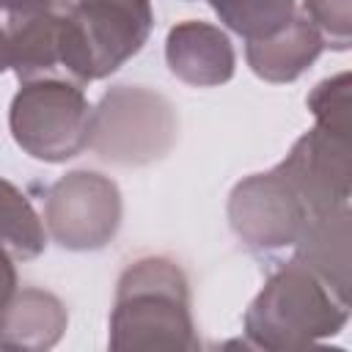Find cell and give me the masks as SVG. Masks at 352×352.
I'll return each mask as SVG.
<instances>
[{
    "mask_svg": "<svg viewBox=\"0 0 352 352\" xmlns=\"http://www.w3.org/2000/svg\"><path fill=\"white\" fill-rule=\"evenodd\" d=\"M192 300L184 270L168 256H143L132 261L118 283L110 314V349H198Z\"/></svg>",
    "mask_w": 352,
    "mask_h": 352,
    "instance_id": "obj_1",
    "label": "cell"
},
{
    "mask_svg": "<svg viewBox=\"0 0 352 352\" xmlns=\"http://www.w3.org/2000/svg\"><path fill=\"white\" fill-rule=\"evenodd\" d=\"M349 322V300L300 261L278 267L245 311V336L270 352L305 349L338 336Z\"/></svg>",
    "mask_w": 352,
    "mask_h": 352,
    "instance_id": "obj_2",
    "label": "cell"
},
{
    "mask_svg": "<svg viewBox=\"0 0 352 352\" xmlns=\"http://www.w3.org/2000/svg\"><path fill=\"white\" fill-rule=\"evenodd\" d=\"M0 25L19 82L69 80L88 85L96 80L74 0H0Z\"/></svg>",
    "mask_w": 352,
    "mask_h": 352,
    "instance_id": "obj_3",
    "label": "cell"
},
{
    "mask_svg": "<svg viewBox=\"0 0 352 352\" xmlns=\"http://www.w3.org/2000/svg\"><path fill=\"white\" fill-rule=\"evenodd\" d=\"M179 138L173 104L146 85L110 88L91 116L88 148L113 165H151L162 160Z\"/></svg>",
    "mask_w": 352,
    "mask_h": 352,
    "instance_id": "obj_4",
    "label": "cell"
},
{
    "mask_svg": "<svg viewBox=\"0 0 352 352\" xmlns=\"http://www.w3.org/2000/svg\"><path fill=\"white\" fill-rule=\"evenodd\" d=\"M91 116L82 85L69 80H30L11 99L8 126L16 146L41 162H66L88 148Z\"/></svg>",
    "mask_w": 352,
    "mask_h": 352,
    "instance_id": "obj_5",
    "label": "cell"
},
{
    "mask_svg": "<svg viewBox=\"0 0 352 352\" xmlns=\"http://www.w3.org/2000/svg\"><path fill=\"white\" fill-rule=\"evenodd\" d=\"M121 190L96 170H69L44 198V226L66 250H99L121 228Z\"/></svg>",
    "mask_w": 352,
    "mask_h": 352,
    "instance_id": "obj_6",
    "label": "cell"
},
{
    "mask_svg": "<svg viewBox=\"0 0 352 352\" xmlns=\"http://www.w3.org/2000/svg\"><path fill=\"white\" fill-rule=\"evenodd\" d=\"M311 212L289 179L275 168L250 173L234 184L228 195V223L250 250L294 248Z\"/></svg>",
    "mask_w": 352,
    "mask_h": 352,
    "instance_id": "obj_7",
    "label": "cell"
},
{
    "mask_svg": "<svg viewBox=\"0 0 352 352\" xmlns=\"http://www.w3.org/2000/svg\"><path fill=\"white\" fill-rule=\"evenodd\" d=\"M278 170L305 201L311 217L346 206L352 192V138L314 126L294 140Z\"/></svg>",
    "mask_w": 352,
    "mask_h": 352,
    "instance_id": "obj_8",
    "label": "cell"
},
{
    "mask_svg": "<svg viewBox=\"0 0 352 352\" xmlns=\"http://www.w3.org/2000/svg\"><path fill=\"white\" fill-rule=\"evenodd\" d=\"M74 6L94 55L96 80L138 55L154 28L148 0H74Z\"/></svg>",
    "mask_w": 352,
    "mask_h": 352,
    "instance_id": "obj_9",
    "label": "cell"
},
{
    "mask_svg": "<svg viewBox=\"0 0 352 352\" xmlns=\"http://www.w3.org/2000/svg\"><path fill=\"white\" fill-rule=\"evenodd\" d=\"M165 60L173 77L195 88L223 85L234 77V44L217 25L187 19L168 30Z\"/></svg>",
    "mask_w": 352,
    "mask_h": 352,
    "instance_id": "obj_10",
    "label": "cell"
},
{
    "mask_svg": "<svg viewBox=\"0 0 352 352\" xmlns=\"http://www.w3.org/2000/svg\"><path fill=\"white\" fill-rule=\"evenodd\" d=\"M349 242H352V212L346 204L308 220L300 239L294 242V261L308 267L314 275H319L327 286H333L341 297L349 300V270H352Z\"/></svg>",
    "mask_w": 352,
    "mask_h": 352,
    "instance_id": "obj_11",
    "label": "cell"
},
{
    "mask_svg": "<svg viewBox=\"0 0 352 352\" xmlns=\"http://www.w3.org/2000/svg\"><path fill=\"white\" fill-rule=\"evenodd\" d=\"M69 324L66 305L47 289L28 286L14 292L0 311V346L3 349H50L60 341Z\"/></svg>",
    "mask_w": 352,
    "mask_h": 352,
    "instance_id": "obj_12",
    "label": "cell"
},
{
    "mask_svg": "<svg viewBox=\"0 0 352 352\" xmlns=\"http://www.w3.org/2000/svg\"><path fill=\"white\" fill-rule=\"evenodd\" d=\"M324 41L316 28L305 19V14H294L286 28L278 33L248 41L245 58L256 77L267 82H294L302 72H308L322 55Z\"/></svg>",
    "mask_w": 352,
    "mask_h": 352,
    "instance_id": "obj_13",
    "label": "cell"
},
{
    "mask_svg": "<svg viewBox=\"0 0 352 352\" xmlns=\"http://www.w3.org/2000/svg\"><path fill=\"white\" fill-rule=\"evenodd\" d=\"M47 245L44 226L28 195L0 179V248L11 258H36Z\"/></svg>",
    "mask_w": 352,
    "mask_h": 352,
    "instance_id": "obj_14",
    "label": "cell"
},
{
    "mask_svg": "<svg viewBox=\"0 0 352 352\" xmlns=\"http://www.w3.org/2000/svg\"><path fill=\"white\" fill-rule=\"evenodd\" d=\"M209 6L220 22L245 41L278 33L297 14V0H209Z\"/></svg>",
    "mask_w": 352,
    "mask_h": 352,
    "instance_id": "obj_15",
    "label": "cell"
},
{
    "mask_svg": "<svg viewBox=\"0 0 352 352\" xmlns=\"http://www.w3.org/2000/svg\"><path fill=\"white\" fill-rule=\"evenodd\" d=\"M308 110L316 126L352 138V99H349V72L333 74L314 85L308 94Z\"/></svg>",
    "mask_w": 352,
    "mask_h": 352,
    "instance_id": "obj_16",
    "label": "cell"
},
{
    "mask_svg": "<svg viewBox=\"0 0 352 352\" xmlns=\"http://www.w3.org/2000/svg\"><path fill=\"white\" fill-rule=\"evenodd\" d=\"M300 14L316 28L324 47L330 50H349L352 44V19H349V0H302Z\"/></svg>",
    "mask_w": 352,
    "mask_h": 352,
    "instance_id": "obj_17",
    "label": "cell"
},
{
    "mask_svg": "<svg viewBox=\"0 0 352 352\" xmlns=\"http://www.w3.org/2000/svg\"><path fill=\"white\" fill-rule=\"evenodd\" d=\"M14 292H16V270H14L11 256L0 248V311L6 308Z\"/></svg>",
    "mask_w": 352,
    "mask_h": 352,
    "instance_id": "obj_18",
    "label": "cell"
},
{
    "mask_svg": "<svg viewBox=\"0 0 352 352\" xmlns=\"http://www.w3.org/2000/svg\"><path fill=\"white\" fill-rule=\"evenodd\" d=\"M11 69V55H8V41H6V30L0 25V74Z\"/></svg>",
    "mask_w": 352,
    "mask_h": 352,
    "instance_id": "obj_19",
    "label": "cell"
}]
</instances>
